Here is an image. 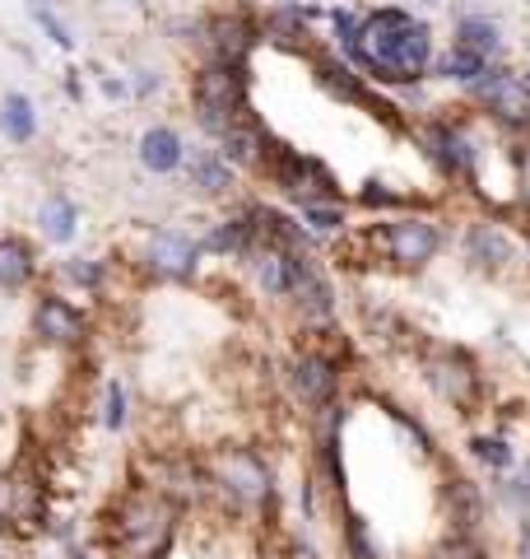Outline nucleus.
I'll use <instances>...</instances> for the list:
<instances>
[{
    "instance_id": "obj_20",
    "label": "nucleus",
    "mask_w": 530,
    "mask_h": 559,
    "mask_svg": "<svg viewBox=\"0 0 530 559\" xmlns=\"http://www.w3.org/2000/svg\"><path fill=\"white\" fill-rule=\"evenodd\" d=\"M186 154H191V145L172 121H154V127H145L135 140V164H140V173H149V178H177V173L186 168Z\"/></svg>"
},
{
    "instance_id": "obj_39",
    "label": "nucleus",
    "mask_w": 530,
    "mask_h": 559,
    "mask_svg": "<svg viewBox=\"0 0 530 559\" xmlns=\"http://www.w3.org/2000/svg\"><path fill=\"white\" fill-rule=\"evenodd\" d=\"M65 98H70V103H84V80H80L75 66L65 70Z\"/></svg>"
},
{
    "instance_id": "obj_22",
    "label": "nucleus",
    "mask_w": 530,
    "mask_h": 559,
    "mask_svg": "<svg viewBox=\"0 0 530 559\" xmlns=\"http://www.w3.org/2000/svg\"><path fill=\"white\" fill-rule=\"evenodd\" d=\"M33 224H38V238L47 242V248H70V242L80 238V224H84V210L80 201L70 197V191H47V197L38 201V210H33Z\"/></svg>"
},
{
    "instance_id": "obj_23",
    "label": "nucleus",
    "mask_w": 530,
    "mask_h": 559,
    "mask_svg": "<svg viewBox=\"0 0 530 559\" xmlns=\"http://www.w3.org/2000/svg\"><path fill=\"white\" fill-rule=\"evenodd\" d=\"M43 257L24 234H0V294H28L38 289Z\"/></svg>"
},
{
    "instance_id": "obj_14",
    "label": "nucleus",
    "mask_w": 530,
    "mask_h": 559,
    "mask_svg": "<svg viewBox=\"0 0 530 559\" xmlns=\"http://www.w3.org/2000/svg\"><path fill=\"white\" fill-rule=\"evenodd\" d=\"M28 336L43 349L75 355V349H84L88 336H94V312L75 304V294L43 285V289H33V304H28Z\"/></svg>"
},
{
    "instance_id": "obj_30",
    "label": "nucleus",
    "mask_w": 530,
    "mask_h": 559,
    "mask_svg": "<svg viewBox=\"0 0 530 559\" xmlns=\"http://www.w3.org/2000/svg\"><path fill=\"white\" fill-rule=\"evenodd\" d=\"M489 66H493V61H484L480 51H470V47H461V43H451L447 51H437L433 80L451 84V90H474V84L489 75Z\"/></svg>"
},
{
    "instance_id": "obj_40",
    "label": "nucleus",
    "mask_w": 530,
    "mask_h": 559,
    "mask_svg": "<svg viewBox=\"0 0 530 559\" xmlns=\"http://www.w3.org/2000/svg\"><path fill=\"white\" fill-rule=\"evenodd\" d=\"M517 559H530V518L517 522Z\"/></svg>"
},
{
    "instance_id": "obj_43",
    "label": "nucleus",
    "mask_w": 530,
    "mask_h": 559,
    "mask_svg": "<svg viewBox=\"0 0 530 559\" xmlns=\"http://www.w3.org/2000/svg\"><path fill=\"white\" fill-rule=\"evenodd\" d=\"M131 5H145V0H131Z\"/></svg>"
},
{
    "instance_id": "obj_42",
    "label": "nucleus",
    "mask_w": 530,
    "mask_h": 559,
    "mask_svg": "<svg viewBox=\"0 0 530 559\" xmlns=\"http://www.w3.org/2000/svg\"><path fill=\"white\" fill-rule=\"evenodd\" d=\"M526 84H530V66H526Z\"/></svg>"
},
{
    "instance_id": "obj_5",
    "label": "nucleus",
    "mask_w": 530,
    "mask_h": 559,
    "mask_svg": "<svg viewBox=\"0 0 530 559\" xmlns=\"http://www.w3.org/2000/svg\"><path fill=\"white\" fill-rule=\"evenodd\" d=\"M246 117H256L252 108V66L233 61H201L191 70V121L196 131L215 145L233 127H242Z\"/></svg>"
},
{
    "instance_id": "obj_34",
    "label": "nucleus",
    "mask_w": 530,
    "mask_h": 559,
    "mask_svg": "<svg viewBox=\"0 0 530 559\" xmlns=\"http://www.w3.org/2000/svg\"><path fill=\"white\" fill-rule=\"evenodd\" d=\"M493 503H498V509H507L517 522L530 518V452L517 462V471H511V476H503L498 485H493Z\"/></svg>"
},
{
    "instance_id": "obj_41",
    "label": "nucleus",
    "mask_w": 530,
    "mask_h": 559,
    "mask_svg": "<svg viewBox=\"0 0 530 559\" xmlns=\"http://www.w3.org/2000/svg\"><path fill=\"white\" fill-rule=\"evenodd\" d=\"M61 559H98V555H94V550H88V546H84V540L75 536V540H70V546H61Z\"/></svg>"
},
{
    "instance_id": "obj_29",
    "label": "nucleus",
    "mask_w": 530,
    "mask_h": 559,
    "mask_svg": "<svg viewBox=\"0 0 530 559\" xmlns=\"http://www.w3.org/2000/svg\"><path fill=\"white\" fill-rule=\"evenodd\" d=\"M451 43H461V47H470V51H480L484 61H498V57H503V24L493 20L489 10H466V14H456Z\"/></svg>"
},
{
    "instance_id": "obj_10",
    "label": "nucleus",
    "mask_w": 530,
    "mask_h": 559,
    "mask_svg": "<svg viewBox=\"0 0 530 559\" xmlns=\"http://www.w3.org/2000/svg\"><path fill=\"white\" fill-rule=\"evenodd\" d=\"M419 382L429 388L433 401H442V406L456 411L461 419L484 411L489 382H484L480 359H474L466 345H423L419 349Z\"/></svg>"
},
{
    "instance_id": "obj_4",
    "label": "nucleus",
    "mask_w": 530,
    "mask_h": 559,
    "mask_svg": "<svg viewBox=\"0 0 530 559\" xmlns=\"http://www.w3.org/2000/svg\"><path fill=\"white\" fill-rule=\"evenodd\" d=\"M349 382V341L345 331H326V336H303V345H293V355L285 364V388L293 396V406L308 419L322 415L345 401Z\"/></svg>"
},
{
    "instance_id": "obj_38",
    "label": "nucleus",
    "mask_w": 530,
    "mask_h": 559,
    "mask_svg": "<svg viewBox=\"0 0 530 559\" xmlns=\"http://www.w3.org/2000/svg\"><path fill=\"white\" fill-rule=\"evenodd\" d=\"M103 94L108 98H131V80L127 75H103Z\"/></svg>"
},
{
    "instance_id": "obj_36",
    "label": "nucleus",
    "mask_w": 530,
    "mask_h": 559,
    "mask_svg": "<svg viewBox=\"0 0 530 559\" xmlns=\"http://www.w3.org/2000/svg\"><path fill=\"white\" fill-rule=\"evenodd\" d=\"M28 14H33V24H38L61 51H75V33H70V24L61 20L57 10H51V0H28Z\"/></svg>"
},
{
    "instance_id": "obj_8",
    "label": "nucleus",
    "mask_w": 530,
    "mask_h": 559,
    "mask_svg": "<svg viewBox=\"0 0 530 559\" xmlns=\"http://www.w3.org/2000/svg\"><path fill=\"white\" fill-rule=\"evenodd\" d=\"M410 140L419 145L423 164L447 187H474L484 168V145L474 140V131L466 127V117H447V112H423L414 117Z\"/></svg>"
},
{
    "instance_id": "obj_15",
    "label": "nucleus",
    "mask_w": 530,
    "mask_h": 559,
    "mask_svg": "<svg viewBox=\"0 0 530 559\" xmlns=\"http://www.w3.org/2000/svg\"><path fill=\"white\" fill-rule=\"evenodd\" d=\"M437 509H442V532H470V536H484L489 518H493V495L489 489L456 471L451 462H437Z\"/></svg>"
},
{
    "instance_id": "obj_28",
    "label": "nucleus",
    "mask_w": 530,
    "mask_h": 559,
    "mask_svg": "<svg viewBox=\"0 0 530 559\" xmlns=\"http://www.w3.org/2000/svg\"><path fill=\"white\" fill-rule=\"evenodd\" d=\"M43 131V117H38V103H33L24 90H5L0 94V140L5 145H33Z\"/></svg>"
},
{
    "instance_id": "obj_31",
    "label": "nucleus",
    "mask_w": 530,
    "mask_h": 559,
    "mask_svg": "<svg viewBox=\"0 0 530 559\" xmlns=\"http://www.w3.org/2000/svg\"><path fill=\"white\" fill-rule=\"evenodd\" d=\"M353 205L368 210V215H377V219H392V215L414 210V197L410 191H400V187H392V182H382V178H368L359 191H353Z\"/></svg>"
},
{
    "instance_id": "obj_13",
    "label": "nucleus",
    "mask_w": 530,
    "mask_h": 559,
    "mask_svg": "<svg viewBox=\"0 0 530 559\" xmlns=\"http://www.w3.org/2000/svg\"><path fill=\"white\" fill-rule=\"evenodd\" d=\"M289 312L293 322L303 326V336H326V331H340V285L316 248L289 252Z\"/></svg>"
},
{
    "instance_id": "obj_37",
    "label": "nucleus",
    "mask_w": 530,
    "mask_h": 559,
    "mask_svg": "<svg viewBox=\"0 0 530 559\" xmlns=\"http://www.w3.org/2000/svg\"><path fill=\"white\" fill-rule=\"evenodd\" d=\"M158 90H164V70L158 66H135L131 70V98L135 103H149Z\"/></svg>"
},
{
    "instance_id": "obj_24",
    "label": "nucleus",
    "mask_w": 530,
    "mask_h": 559,
    "mask_svg": "<svg viewBox=\"0 0 530 559\" xmlns=\"http://www.w3.org/2000/svg\"><path fill=\"white\" fill-rule=\"evenodd\" d=\"M112 285V261L108 257H88V252H65L57 261V289L65 294H84V299H98Z\"/></svg>"
},
{
    "instance_id": "obj_26",
    "label": "nucleus",
    "mask_w": 530,
    "mask_h": 559,
    "mask_svg": "<svg viewBox=\"0 0 530 559\" xmlns=\"http://www.w3.org/2000/svg\"><path fill=\"white\" fill-rule=\"evenodd\" d=\"M335 546H340L345 559H392L377 540V527L359 509H349V503L335 509Z\"/></svg>"
},
{
    "instance_id": "obj_32",
    "label": "nucleus",
    "mask_w": 530,
    "mask_h": 559,
    "mask_svg": "<svg viewBox=\"0 0 530 559\" xmlns=\"http://www.w3.org/2000/svg\"><path fill=\"white\" fill-rule=\"evenodd\" d=\"M98 425L103 433H127L131 429V388L117 373L103 378V396H98Z\"/></svg>"
},
{
    "instance_id": "obj_11",
    "label": "nucleus",
    "mask_w": 530,
    "mask_h": 559,
    "mask_svg": "<svg viewBox=\"0 0 530 559\" xmlns=\"http://www.w3.org/2000/svg\"><path fill=\"white\" fill-rule=\"evenodd\" d=\"M131 480L168 495L182 513H196L209 503V466L191 448H140Z\"/></svg>"
},
{
    "instance_id": "obj_2",
    "label": "nucleus",
    "mask_w": 530,
    "mask_h": 559,
    "mask_svg": "<svg viewBox=\"0 0 530 559\" xmlns=\"http://www.w3.org/2000/svg\"><path fill=\"white\" fill-rule=\"evenodd\" d=\"M182 509L149 485H121L94 522V540L108 559H172L182 540Z\"/></svg>"
},
{
    "instance_id": "obj_1",
    "label": "nucleus",
    "mask_w": 530,
    "mask_h": 559,
    "mask_svg": "<svg viewBox=\"0 0 530 559\" xmlns=\"http://www.w3.org/2000/svg\"><path fill=\"white\" fill-rule=\"evenodd\" d=\"M437 38L433 24L419 20L405 5H377L363 14V47L349 57L353 70H363L377 90L410 94L423 80H433Z\"/></svg>"
},
{
    "instance_id": "obj_9",
    "label": "nucleus",
    "mask_w": 530,
    "mask_h": 559,
    "mask_svg": "<svg viewBox=\"0 0 530 559\" xmlns=\"http://www.w3.org/2000/svg\"><path fill=\"white\" fill-rule=\"evenodd\" d=\"M256 178L270 191H279L293 210L316 205V201H345V187L322 154L285 145V140H275V135H270V150H265V164H261Z\"/></svg>"
},
{
    "instance_id": "obj_18",
    "label": "nucleus",
    "mask_w": 530,
    "mask_h": 559,
    "mask_svg": "<svg viewBox=\"0 0 530 559\" xmlns=\"http://www.w3.org/2000/svg\"><path fill=\"white\" fill-rule=\"evenodd\" d=\"M209 261H242L261 248V201H233L224 215L201 234Z\"/></svg>"
},
{
    "instance_id": "obj_35",
    "label": "nucleus",
    "mask_w": 530,
    "mask_h": 559,
    "mask_svg": "<svg viewBox=\"0 0 530 559\" xmlns=\"http://www.w3.org/2000/svg\"><path fill=\"white\" fill-rule=\"evenodd\" d=\"M419 559H493L489 536H470V532H442Z\"/></svg>"
},
{
    "instance_id": "obj_19",
    "label": "nucleus",
    "mask_w": 530,
    "mask_h": 559,
    "mask_svg": "<svg viewBox=\"0 0 530 559\" xmlns=\"http://www.w3.org/2000/svg\"><path fill=\"white\" fill-rule=\"evenodd\" d=\"M238 178L242 173L224 159V154L209 145H191L186 154V168H182V182H186V197H196L205 205H233L238 201Z\"/></svg>"
},
{
    "instance_id": "obj_25",
    "label": "nucleus",
    "mask_w": 530,
    "mask_h": 559,
    "mask_svg": "<svg viewBox=\"0 0 530 559\" xmlns=\"http://www.w3.org/2000/svg\"><path fill=\"white\" fill-rule=\"evenodd\" d=\"M215 150L238 173H252V178H256L261 164H265V150H270V127H261V117H246L242 127H233L224 140H215Z\"/></svg>"
},
{
    "instance_id": "obj_6",
    "label": "nucleus",
    "mask_w": 530,
    "mask_h": 559,
    "mask_svg": "<svg viewBox=\"0 0 530 559\" xmlns=\"http://www.w3.org/2000/svg\"><path fill=\"white\" fill-rule=\"evenodd\" d=\"M368 261H382L396 275H423L433 261L447 252V229L429 210H405V215L377 219L363 229Z\"/></svg>"
},
{
    "instance_id": "obj_27",
    "label": "nucleus",
    "mask_w": 530,
    "mask_h": 559,
    "mask_svg": "<svg viewBox=\"0 0 530 559\" xmlns=\"http://www.w3.org/2000/svg\"><path fill=\"white\" fill-rule=\"evenodd\" d=\"M466 457L480 466L489 480H503V476H511V471H517L521 452L511 448V439H507L503 429H474L470 439H466Z\"/></svg>"
},
{
    "instance_id": "obj_16",
    "label": "nucleus",
    "mask_w": 530,
    "mask_h": 559,
    "mask_svg": "<svg viewBox=\"0 0 530 559\" xmlns=\"http://www.w3.org/2000/svg\"><path fill=\"white\" fill-rule=\"evenodd\" d=\"M466 98L493 121V127H503V131H530V84L511 66L493 61L489 75L474 84V90H466Z\"/></svg>"
},
{
    "instance_id": "obj_17",
    "label": "nucleus",
    "mask_w": 530,
    "mask_h": 559,
    "mask_svg": "<svg viewBox=\"0 0 530 559\" xmlns=\"http://www.w3.org/2000/svg\"><path fill=\"white\" fill-rule=\"evenodd\" d=\"M456 248H461V261L470 271H480L489 280H498L507 271H517L521 266V242L511 229H503L498 219H466L461 224V238H456Z\"/></svg>"
},
{
    "instance_id": "obj_33",
    "label": "nucleus",
    "mask_w": 530,
    "mask_h": 559,
    "mask_svg": "<svg viewBox=\"0 0 530 559\" xmlns=\"http://www.w3.org/2000/svg\"><path fill=\"white\" fill-rule=\"evenodd\" d=\"M303 219V229L312 238H335V234H349V201H316V205H303L293 210Z\"/></svg>"
},
{
    "instance_id": "obj_12",
    "label": "nucleus",
    "mask_w": 530,
    "mask_h": 559,
    "mask_svg": "<svg viewBox=\"0 0 530 559\" xmlns=\"http://www.w3.org/2000/svg\"><path fill=\"white\" fill-rule=\"evenodd\" d=\"M201 234L182 229V224H145L135 238V266L154 285H196L205 271Z\"/></svg>"
},
{
    "instance_id": "obj_21",
    "label": "nucleus",
    "mask_w": 530,
    "mask_h": 559,
    "mask_svg": "<svg viewBox=\"0 0 530 559\" xmlns=\"http://www.w3.org/2000/svg\"><path fill=\"white\" fill-rule=\"evenodd\" d=\"M242 271H246V285H252V294H256L261 304L289 308L293 275H289V252L285 248H270V242H261V248L242 261Z\"/></svg>"
},
{
    "instance_id": "obj_7",
    "label": "nucleus",
    "mask_w": 530,
    "mask_h": 559,
    "mask_svg": "<svg viewBox=\"0 0 530 559\" xmlns=\"http://www.w3.org/2000/svg\"><path fill=\"white\" fill-rule=\"evenodd\" d=\"M308 66H312V80H316V90H322L326 98L335 103H345V108H359L368 112L373 121H382L386 131H396V135H410L414 127V117L405 112V103H396L386 90H377L373 80L363 75V70H353L340 51H322V47H308Z\"/></svg>"
},
{
    "instance_id": "obj_3",
    "label": "nucleus",
    "mask_w": 530,
    "mask_h": 559,
    "mask_svg": "<svg viewBox=\"0 0 530 559\" xmlns=\"http://www.w3.org/2000/svg\"><path fill=\"white\" fill-rule=\"evenodd\" d=\"M209 466V503L233 522H265L279 527L285 513V485L270 462V452H261L256 443L242 439H224L205 452Z\"/></svg>"
}]
</instances>
